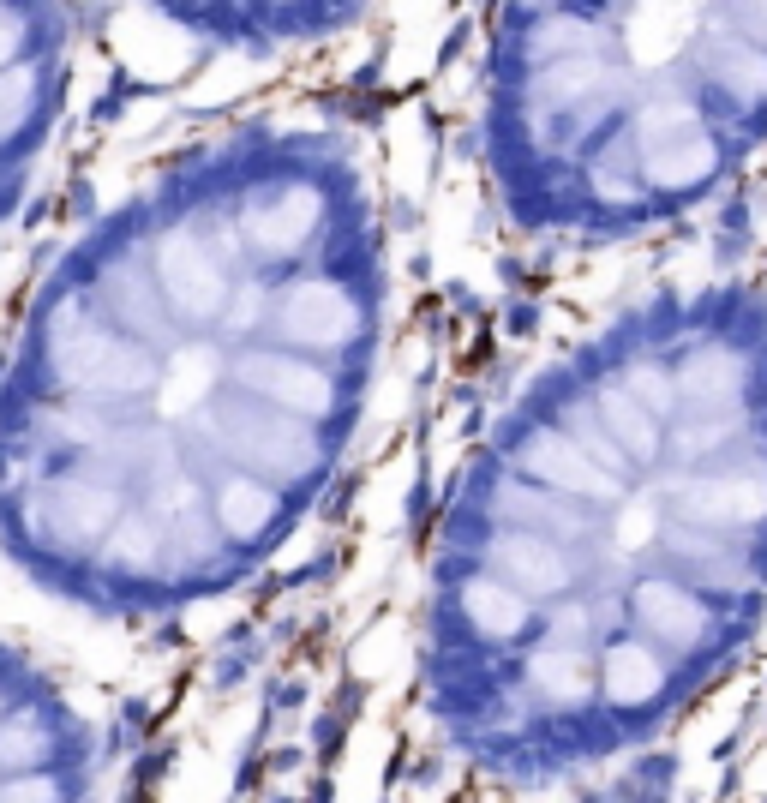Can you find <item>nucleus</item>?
<instances>
[{
    "mask_svg": "<svg viewBox=\"0 0 767 803\" xmlns=\"http://www.w3.org/2000/svg\"><path fill=\"white\" fill-rule=\"evenodd\" d=\"M474 0L108 90L0 270V624L216 720L390 540L456 324ZM234 696V690H228ZM174 762V750H168Z\"/></svg>",
    "mask_w": 767,
    "mask_h": 803,
    "instance_id": "obj_1",
    "label": "nucleus"
},
{
    "mask_svg": "<svg viewBox=\"0 0 767 803\" xmlns=\"http://www.w3.org/2000/svg\"><path fill=\"white\" fill-rule=\"evenodd\" d=\"M408 504L294 672L270 792H666L767 660V168L492 294Z\"/></svg>",
    "mask_w": 767,
    "mask_h": 803,
    "instance_id": "obj_2",
    "label": "nucleus"
},
{
    "mask_svg": "<svg viewBox=\"0 0 767 803\" xmlns=\"http://www.w3.org/2000/svg\"><path fill=\"white\" fill-rule=\"evenodd\" d=\"M767 168V0H474L450 90L462 288L696 228Z\"/></svg>",
    "mask_w": 767,
    "mask_h": 803,
    "instance_id": "obj_3",
    "label": "nucleus"
},
{
    "mask_svg": "<svg viewBox=\"0 0 767 803\" xmlns=\"http://www.w3.org/2000/svg\"><path fill=\"white\" fill-rule=\"evenodd\" d=\"M174 792L150 714L90 666L0 624V798Z\"/></svg>",
    "mask_w": 767,
    "mask_h": 803,
    "instance_id": "obj_4",
    "label": "nucleus"
},
{
    "mask_svg": "<svg viewBox=\"0 0 767 803\" xmlns=\"http://www.w3.org/2000/svg\"><path fill=\"white\" fill-rule=\"evenodd\" d=\"M108 96V0H0V270Z\"/></svg>",
    "mask_w": 767,
    "mask_h": 803,
    "instance_id": "obj_5",
    "label": "nucleus"
},
{
    "mask_svg": "<svg viewBox=\"0 0 767 803\" xmlns=\"http://www.w3.org/2000/svg\"><path fill=\"white\" fill-rule=\"evenodd\" d=\"M684 798H767V702L696 768Z\"/></svg>",
    "mask_w": 767,
    "mask_h": 803,
    "instance_id": "obj_6",
    "label": "nucleus"
},
{
    "mask_svg": "<svg viewBox=\"0 0 767 803\" xmlns=\"http://www.w3.org/2000/svg\"><path fill=\"white\" fill-rule=\"evenodd\" d=\"M762 702H767V660L756 666V678H750V684H744V690L732 696V708H726V714H720V720H714V726L702 732V744H696V750H690V756H684V762L672 768L666 792H672V798H684V792H690V780H696V768H702V762H708V756H714V750H720V744H726V738H732V732H738V726H744V720H750V714H756Z\"/></svg>",
    "mask_w": 767,
    "mask_h": 803,
    "instance_id": "obj_7",
    "label": "nucleus"
}]
</instances>
